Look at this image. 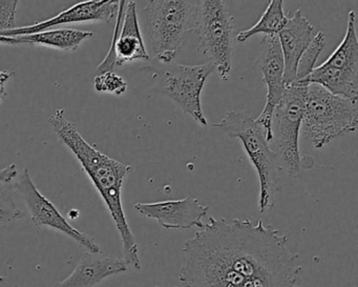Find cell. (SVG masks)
Instances as JSON below:
<instances>
[{
    "label": "cell",
    "mask_w": 358,
    "mask_h": 287,
    "mask_svg": "<svg viewBox=\"0 0 358 287\" xmlns=\"http://www.w3.org/2000/svg\"><path fill=\"white\" fill-rule=\"evenodd\" d=\"M324 46H326V41H324V33L318 32L317 34L314 35L313 41L299 59L294 83H301L309 76L310 73L315 68L316 60L324 49Z\"/></svg>",
    "instance_id": "cell-20"
},
{
    "label": "cell",
    "mask_w": 358,
    "mask_h": 287,
    "mask_svg": "<svg viewBox=\"0 0 358 287\" xmlns=\"http://www.w3.org/2000/svg\"><path fill=\"white\" fill-rule=\"evenodd\" d=\"M134 209L139 215L156 220L165 230H201L204 227L203 219L208 214L209 207L201 204L198 199L188 196L180 200L136 203Z\"/></svg>",
    "instance_id": "cell-14"
},
{
    "label": "cell",
    "mask_w": 358,
    "mask_h": 287,
    "mask_svg": "<svg viewBox=\"0 0 358 287\" xmlns=\"http://www.w3.org/2000/svg\"><path fill=\"white\" fill-rule=\"evenodd\" d=\"M15 196L16 190L12 182H0V224L24 218V211L18 207Z\"/></svg>",
    "instance_id": "cell-19"
},
{
    "label": "cell",
    "mask_w": 358,
    "mask_h": 287,
    "mask_svg": "<svg viewBox=\"0 0 358 287\" xmlns=\"http://www.w3.org/2000/svg\"><path fill=\"white\" fill-rule=\"evenodd\" d=\"M313 32L311 22L303 16L301 10H297L291 18H288L284 28L278 33V43L284 59L286 87L294 83L299 59L313 41Z\"/></svg>",
    "instance_id": "cell-15"
},
{
    "label": "cell",
    "mask_w": 358,
    "mask_h": 287,
    "mask_svg": "<svg viewBox=\"0 0 358 287\" xmlns=\"http://www.w3.org/2000/svg\"><path fill=\"white\" fill-rule=\"evenodd\" d=\"M257 64L263 74V80L267 88V96L265 106L255 121L263 127L268 142H270L272 114L287 89L284 79V59L278 36L264 37Z\"/></svg>",
    "instance_id": "cell-12"
},
{
    "label": "cell",
    "mask_w": 358,
    "mask_h": 287,
    "mask_svg": "<svg viewBox=\"0 0 358 287\" xmlns=\"http://www.w3.org/2000/svg\"><path fill=\"white\" fill-rule=\"evenodd\" d=\"M110 50L97 66L98 74L114 72L115 66L150 58L140 29L136 1H119Z\"/></svg>",
    "instance_id": "cell-10"
},
{
    "label": "cell",
    "mask_w": 358,
    "mask_h": 287,
    "mask_svg": "<svg viewBox=\"0 0 358 287\" xmlns=\"http://www.w3.org/2000/svg\"><path fill=\"white\" fill-rule=\"evenodd\" d=\"M199 3L188 0H150L143 9L144 26L150 52L159 64L173 62L194 32Z\"/></svg>",
    "instance_id": "cell-3"
},
{
    "label": "cell",
    "mask_w": 358,
    "mask_h": 287,
    "mask_svg": "<svg viewBox=\"0 0 358 287\" xmlns=\"http://www.w3.org/2000/svg\"><path fill=\"white\" fill-rule=\"evenodd\" d=\"M13 184L16 194L22 197L35 225L45 226L66 234L87 248L89 253H101V249L93 237L74 227L58 211L57 207L41 194V190L35 186L28 169H24L22 173L18 174Z\"/></svg>",
    "instance_id": "cell-11"
},
{
    "label": "cell",
    "mask_w": 358,
    "mask_h": 287,
    "mask_svg": "<svg viewBox=\"0 0 358 287\" xmlns=\"http://www.w3.org/2000/svg\"><path fill=\"white\" fill-rule=\"evenodd\" d=\"M308 85L293 83L287 87L271 119L269 146L280 161V169L296 176L301 167L299 134L305 110Z\"/></svg>",
    "instance_id": "cell-7"
},
{
    "label": "cell",
    "mask_w": 358,
    "mask_h": 287,
    "mask_svg": "<svg viewBox=\"0 0 358 287\" xmlns=\"http://www.w3.org/2000/svg\"><path fill=\"white\" fill-rule=\"evenodd\" d=\"M355 12L350 11L343 41L330 57L315 66L301 85H318L334 95L358 99V41ZM293 85V83H292Z\"/></svg>",
    "instance_id": "cell-8"
},
{
    "label": "cell",
    "mask_w": 358,
    "mask_h": 287,
    "mask_svg": "<svg viewBox=\"0 0 358 287\" xmlns=\"http://www.w3.org/2000/svg\"><path fill=\"white\" fill-rule=\"evenodd\" d=\"M213 127L242 142L243 148L257 171L259 180V211L273 207V198L280 188V161L270 148L266 132L246 111H229Z\"/></svg>",
    "instance_id": "cell-4"
},
{
    "label": "cell",
    "mask_w": 358,
    "mask_h": 287,
    "mask_svg": "<svg viewBox=\"0 0 358 287\" xmlns=\"http://www.w3.org/2000/svg\"><path fill=\"white\" fill-rule=\"evenodd\" d=\"M183 287H299V255L262 220L210 217L184 243Z\"/></svg>",
    "instance_id": "cell-1"
},
{
    "label": "cell",
    "mask_w": 358,
    "mask_h": 287,
    "mask_svg": "<svg viewBox=\"0 0 358 287\" xmlns=\"http://www.w3.org/2000/svg\"><path fill=\"white\" fill-rule=\"evenodd\" d=\"M357 100L334 95L318 85H309L301 134L315 148H324L335 138L356 131Z\"/></svg>",
    "instance_id": "cell-5"
},
{
    "label": "cell",
    "mask_w": 358,
    "mask_h": 287,
    "mask_svg": "<svg viewBox=\"0 0 358 287\" xmlns=\"http://www.w3.org/2000/svg\"><path fill=\"white\" fill-rule=\"evenodd\" d=\"M123 258L87 253L80 258L72 274L55 287H95L108 276L127 272Z\"/></svg>",
    "instance_id": "cell-16"
},
{
    "label": "cell",
    "mask_w": 358,
    "mask_h": 287,
    "mask_svg": "<svg viewBox=\"0 0 358 287\" xmlns=\"http://www.w3.org/2000/svg\"><path fill=\"white\" fill-rule=\"evenodd\" d=\"M17 0H0V32L15 28Z\"/></svg>",
    "instance_id": "cell-22"
},
{
    "label": "cell",
    "mask_w": 358,
    "mask_h": 287,
    "mask_svg": "<svg viewBox=\"0 0 358 287\" xmlns=\"http://www.w3.org/2000/svg\"><path fill=\"white\" fill-rule=\"evenodd\" d=\"M194 32L198 49L219 73L221 80H229L236 33L234 16L225 1H200Z\"/></svg>",
    "instance_id": "cell-6"
},
{
    "label": "cell",
    "mask_w": 358,
    "mask_h": 287,
    "mask_svg": "<svg viewBox=\"0 0 358 287\" xmlns=\"http://www.w3.org/2000/svg\"><path fill=\"white\" fill-rule=\"evenodd\" d=\"M154 70L161 94L176 102L198 125L206 127L201 96L207 78L215 71L213 64L206 62L199 66H183L173 62L160 64Z\"/></svg>",
    "instance_id": "cell-9"
},
{
    "label": "cell",
    "mask_w": 358,
    "mask_h": 287,
    "mask_svg": "<svg viewBox=\"0 0 358 287\" xmlns=\"http://www.w3.org/2000/svg\"><path fill=\"white\" fill-rule=\"evenodd\" d=\"M94 88L98 93L113 94L121 96L129 91L127 81L115 72L98 74L94 79Z\"/></svg>",
    "instance_id": "cell-21"
},
{
    "label": "cell",
    "mask_w": 358,
    "mask_h": 287,
    "mask_svg": "<svg viewBox=\"0 0 358 287\" xmlns=\"http://www.w3.org/2000/svg\"><path fill=\"white\" fill-rule=\"evenodd\" d=\"M49 122L60 141L76 157L108 207L122 241L123 259L127 265L142 270L139 248L127 222L122 203L123 183L133 167L110 158L90 144L79 133L76 125L66 118L64 108L56 110L50 117Z\"/></svg>",
    "instance_id": "cell-2"
},
{
    "label": "cell",
    "mask_w": 358,
    "mask_h": 287,
    "mask_svg": "<svg viewBox=\"0 0 358 287\" xmlns=\"http://www.w3.org/2000/svg\"><path fill=\"white\" fill-rule=\"evenodd\" d=\"M18 171L15 163L8 165L5 169H0V182H13L17 177Z\"/></svg>",
    "instance_id": "cell-23"
},
{
    "label": "cell",
    "mask_w": 358,
    "mask_h": 287,
    "mask_svg": "<svg viewBox=\"0 0 358 287\" xmlns=\"http://www.w3.org/2000/svg\"><path fill=\"white\" fill-rule=\"evenodd\" d=\"M13 71L0 70V102L7 95L6 85H7L8 81L11 79V77L13 76Z\"/></svg>",
    "instance_id": "cell-24"
},
{
    "label": "cell",
    "mask_w": 358,
    "mask_h": 287,
    "mask_svg": "<svg viewBox=\"0 0 358 287\" xmlns=\"http://www.w3.org/2000/svg\"><path fill=\"white\" fill-rule=\"evenodd\" d=\"M118 0H89L72 6L70 9L43 22L31 26L20 27L0 32V37L24 36L51 30L56 27L72 24H108L116 20L118 14Z\"/></svg>",
    "instance_id": "cell-13"
},
{
    "label": "cell",
    "mask_w": 358,
    "mask_h": 287,
    "mask_svg": "<svg viewBox=\"0 0 358 287\" xmlns=\"http://www.w3.org/2000/svg\"><path fill=\"white\" fill-rule=\"evenodd\" d=\"M93 32L75 30V29H57V30L45 31L36 34L24 36L0 37V45L3 46H41L51 48L58 51H76L83 41L91 39Z\"/></svg>",
    "instance_id": "cell-17"
},
{
    "label": "cell",
    "mask_w": 358,
    "mask_h": 287,
    "mask_svg": "<svg viewBox=\"0 0 358 287\" xmlns=\"http://www.w3.org/2000/svg\"><path fill=\"white\" fill-rule=\"evenodd\" d=\"M287 20H288V18L284 13V1L282 0H271L259 22L251 28L238 33L236 38L240 43H245L257 34H264L265 36H278V33L286 24Z\"/></svg>",
    "instance_id": "cell-18"
}]
</instances>
